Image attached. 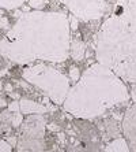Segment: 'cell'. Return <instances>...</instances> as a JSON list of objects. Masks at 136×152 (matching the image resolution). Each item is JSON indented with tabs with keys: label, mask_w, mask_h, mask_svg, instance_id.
<instances>
[{
	"label": "cell",
	"mask_w": 136,
	"mask_h": 152,
	"mask_svg": "<svg viewBox=\"0 0 136 152\" xmlns=\"http://www.w3.org/2000/svg\"><path fill=\"white\" fill-rule=\"evenodd\" d=\"M70 18L64 12H24L0 41V53L18 64L63 63L70 56Z\"/></svg>",
	"instance_id": "1"
},
{
	"label": "cell",
	"mask_w": 136,
	"mask_h": 152,
	"mask_svg": "<svg viewBox=\"0 0 136 152\" xmlns=\"http://www.w3.org/2000/svg\"><path fill=\"white\" fill-rule=\"evenodd\" d=\"M95 55L119 77L136 82V0L116 1L98 32Z\"/></svg>",
	"instance_id": "2"
},
{
	"label": "cell",
	"mask_w": 136,
	"mask_h": 152,
	"mask_svg": "<svg viewBox=\"0 0 136 152\" xmlns=\"http://www.w3.org/2000/svg\"><path fill=\"white\" fill-rule=\"evenodd\" d=\"M120 78L112 69L99 62L90 66L70 89L64 110L76 118L93 119L127 102L128 89Z\"/></svg>",
	"instance_id": "3"
},
{
	"label": "cell",
	"mask_w": 136,
	"mask_h": 152,
	"mask_svg": "<svg viewBox=\"0 0 136 152\" xmlns=\"http://www.w3.org/2000/svg\"><path fill=\"white\" fill-rule=\"evenodd\" d=\"M22 77L32 85L37 86L56 104H64L65 97L70 92V78L61 71L38 63L35 66L23 69Z\"/></svg>",
	"instance_id": "4"
},
{
	"label": "cell",
	"mask_w": 136,
	"mask_h": 152,
	"mask_svg": "<svg viewBox=\"0 0 136 152\" xmlns=\"http://www.w3.org/2000/svg\"><path fill=\"white\" fill-rule=\"evenodd\" d=\"M64 4L73 17L83 22L99 19L108 11L106 0H57Z\"/></svg>",
	"instance_id": "5"
},
{
	"label": "cell",
	"mask_w": 136,
	"mask_h": 152,
	"mask_svg": "<svg viewBox=\"0 0 136 152\" xmlns=\"http://www.w3.org/2000/svg\"><path fill=\"white\" fill-rule=\"evenodd\" d=\"M124 133L127 134L128 140L132 142V147L136 152V102L131 108L127 111L124 118Z\"/></svg>",
	"instance_id": "6"
},
{
	"label": "cell",
	"mask_w": 136,
	"mask_h": 152,
	"mask_svg": "<svg viewBox=\"0 0 136 152\" xmlns=\"http://www.w3.org/2000/svg\"><path fill=\"white\" fill-rule=\"evenodd\" d=\"M19 106H21V111L23 114H44V113H48L49 110H55L53 107L45 106V104H41V103L27 100V99H22Z\"/></svg>",
	"instance_id": "7"
},
{
	"label": "cell",
	"mask_w": 136,
	"mask_h": 152,
	"mask_svg": "<svg viewBox=\"0 0 136 152\" xmlns=\"http://www.w3.org/2000/svg\"><path fill=\"white\" fill-rule=\"evenodd\" d=\"M84 53H86V44L82 40L73 39L71 41V48H70L71 58L73 60H76V62H80L84 58Z\"/></svg>",
	"instance_id": "8"
},
{
	"label": "cell",
	"mask_w": 136,
	"mask_h": 152,
	"mask_svg": "<svg viewBox=\"0 0 136 152\" xmlns=\"http://www.w3.org/2000/svg\"><path fill=\"white\" fill-rule=\"evenodd\" d=\"M104 152H129L128 142L124 138H116L105 148Z\"/></svg>",
	"instance_id": "9"
},
{
	"label": "cell",
	"mask_w": 136,
	"mask_h": 152,
	"mask_svg": "<svg viewBox=\"0 0 136 152\" xmlns=\"http://www.w3.org/2000/svg\"><path fill=\"white\" fill-rule=\"evenodd\" d=\"M26 0H0V8L6 10H15L23 6Z\"/></svg>",
	"instance_id": "10"
},
{
	"label": "cell",
	"mask_w": 136,
	"mask_h": 152,
	"mask_svg": "<svg viewBox=\"0 0 136 152\" xmlns=\"http://www.w3.org/2000/svg\"><path fill=\"white\" fill-rule=\"evenodd\" d=\"M70 78L72 82H78L80 80V71L76 66H71L70 67Z\"/></svg>",
	"instance_id": "11"
},
{
	"label": "cell",
	"mask_w": 136,
	"mask_h": 152,
	"mask_svg": "<svg viewBox=\"0 0 136 152\" xmlns=\"http://www.w3.org/2000/svg\"><path fill=\"white\" fill-rule=\"evenodd\" d=\"M46 0H29V6L34 10H41L42 7H45Z\"/></svg>",
	"instance_id": "12"
},
{
	"label": "cell",
	"mask_w": 136,
	"mask_h": 152,
	"mask_svg": "<svg viewBox=\"0 0 136 152\" xmlns=\"http://www.w3.org/2000/svg\"><path fill=\"white\" fill-rule=\"evenodd\" d=\"M0 152H12V145L7 140H0Z\"/></svg>",
	"instance_id": "13"
},
{
	"label": "cell",
	"mask_w": 136,
	"mask_h": 152,
	"mask_svg": "<svg viewBox=\"0 0 136 152\" xmlns=\"http://www.w3.org/2000/svg\"><path fill=\"white\" fill-rule=\"evenodd\" d=\"M4 29H10V21L8 18L1 17L0 18V30H4Z\"/></svg>",
	"instance_id": "14"
},
{
	"label": "cell",
	"mask_w": 136,
	"mask_h": 152,
	"mask_svg": "<svg viewBox=\"0 0 136 152\" xmlns=\"http://www.w3.org/2000/svg\"><path fill=\"white\" fill-rule=\"evenodd\" d=\"M8 110H10L11 113H18V111L21 110V106H19V104H18V102L15 100V102H12L10 106H8Z\"/></svg>",
	"instance_id": "15"
},
{
	"label": "cell",
	"mask_w": 136,
	"mask_h": 152,
	"mask_svg": "<svg viewBox=\"0 0 136 152\" xmlns=\"http://www.w3.org/2000/svg\"><path fill=\"white\" fill-rule=\"evenodd\" d=\"M78 18L76 17H71L70 18V25H71V30H76L78 29V21H76Z\"/></svg>",
	"instance_id": "16"
},
{
	"label": "cell",
	"mask_w": 136,
	"mask_h": 152,
	"mask_svg": "<svg viewBox=\"0 0 136 152\" xmlns=\"http://www.w3.org/2000/svg\"><path fill=\"white\" fill-rule=\"evenodd\" d=\"M57 137H59V140H60V141H61V142H63V144H64V141H65V137H64V134H63V133H59V134H57Z\"/></svg>",
	"instance_id": "17"
},
{
	"label": "cell",
	"mask_w": 136,
	"mask_h": 152,
	"mask_svg": "<svg viewBox=\"0 0 136 152\" xmlns=\"http://www.w3.org/2000/svg\"><path fill=\"white\" fill-rule=\"evenodd\" d=\"M4 89H7V92H11V91H12V86H11L10 84H6L4 85Z\"/></svg>",
	"instance_id": "18"
},
{
	"label": "cell",
	"mask_w": 136,
	"mask_h": 152,
	"mask_svg": "<svg viewBox=\"0 0 136 152\" xmlns=\"http://www.w3.org/2000/svg\"><path fill=\"white\" fill-rule=\"evenodd\" d=\"M3 106H6V102H4V100H1V99H0V107H3Z\"/></svg>",
	"instance_id": "19"
},
{
	"label": "cell",
	"mask_w": 136,
	"mask_h": 152,
	"mask_svg": "<svg viewBox=\"0 0 136 152\" xmlns=\"http://www.w3.org/2000/svg\"><path fill=\"white\" fill-rule=\"evenodd\" d=\"M135 91H136V88H135Z\"/></svg>",
	"instance_id": "20"
}]
</instances>
